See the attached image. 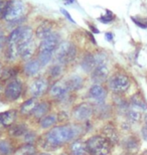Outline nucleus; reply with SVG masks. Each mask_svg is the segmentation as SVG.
<instances>
[{
    "instance_id": "obj_23",
    "label": "nucleus",
    "mask_w": 147,
    "mask_h": 155,
    "mask_svg": "<svg viewBox=\"0 0 147 155\" xmlns=\"http://www.w3.org/2000/svg\"><path fill=\"white\" fill-rule=\"evenodd\" d=\"M18 55H19V52H18V45H15V43H7L6 45V51H5V58L7 61H14Z\"/></svg>"
},
{
    "instance_id": "obj_24",
    "label": "nucleus",
    "mask_w": 147,
    "mask_h": 155,
    "mask_svg": "<svg viewBox=\"0 0 147 155\" xmlns=\"http://www.w3.org/2000/svg\"><path fill=\"white\" fill-rule=\"evenodd\" d=\"M32 38H33V30L30 26H22V30H21V35H20V39L18 41V45H22V43H26L29 41H32Z\"/></svg>"
},
{
    "instance_id": "obj_18",
    "label": "nucleus",
    "mask_w": 147,
    "mask_h": 155,
    "mask_svg": "<svg viewBox=\"0 0 147 155\" xmlns=\"http://www.w3.org/2000/svg\"><path fill=\"white\" fill-rule=\"evenodd\" d=\"M71 153L72 155H88V150H87L86 142H83L81 140H77L72 143L71 147Z\"/></svg>"
},
{
    "instance_id": "obj_40",
    "label": "nucleus",
    "mask_w": 147,
    "mask_h": 155,
    "mask_svg": "<svg viewBox=\"0 0 147 155\" xmlns=\"http://www.w3.org/2000/svg\"><path fill=\"white\" fill-rule=\"evenodd\" d=\"M61 12H62V14H64V15H65V17H67V18H68V20H70V21H71V22H72V23L76 24V21H75V20L73 19V17H72V16H71V14H70V13H68V12L67 10H65V9H64V8H61Z\"/></svg>"
},
{
    "instance_id": "obj_48",
    "label": "nucleus",
    "mask_w": 147,
    "mask_h": 155,
    "mask_svg": "<svg viewBox=\"0 0 147 155\" xmlns=\"http://www.w3.org/2000/svg\"><path fill=\"white\" fill-rule=\"evenodd\" d=\"M68 2H70V3H73V2H75V0H68Z\"/></svg>"
},
{
    "instance_id": "obj_17",
    "label": "nucleus",
    "mask_w": 147,
    "mask_h": 155,
    "mask_svg": "<svg viewBox=\"0 0 147 155\" xmlns=\"http://www.w3.org/2000/svg\"><path fill=\"white\" fill-rule=\"evenodd\" d=\"M40 69H42V64L37 60H29L24 64V73L29 77L35 76Z\"/></svg>"
},
{
    "instance_id": "obj_36",
    "label": "nucleus",
    "mask_w": 147,
    "mask_h": 155,
    "mask_svg": "<svg viewBox=\"0 0 147 155\" xmlns=\"http://www.w3.org/2000/svg\"><path fill=\"white\" fill-rule=\"evenodd\" d=\"M127 118L128 120L131 121V122H137L140 119V114L135 110H129L127 111Z\"/></svg>"
},
{
    "instance_id": "obj_6",
    "label": "nucleus",
    "mask_w": 147,
    "mask_h": 155,
    "mask_svg": "<svg viewBox=\"0 0 147 155\" xmlns=\"http://www.w3.org/2000/svg\"><path fill=\"white\" fill-rule=\"evenodd\" d=\"M21 93H22V84L20 81L14 79L7 84L4 91V95L8 101L13 102L20 97Z\"/></svg>"
},
{
    "instance_id": "obj_15",
    "label": "nucleus",
    "mask_w": 147,
    "mask_h": 155,
    "mask_svg": "<svg viewBox=\"0 0 147 155\" xmlns=\"http://www.w3.org/2000/svg\"><path fill=\"white\" fill-rule=\"evenodd\" d=\"M17 113L15 110H9L0 113V128L10 127L16 119Z\"/></svg>"
},
{
    "instance_id": "obj_20",
    "label": "nucleus",
    "mask_w": 147,
    "mask_h": 155,
    "mask_svg": "<svg viewBox=\"0 0 147 155\" xmlns=\"http://www.w3.org/2000/svg\"><path fill=\"white\" fill-rule=\"evenodd\" d=\"M37 104L38 103H37L35 98L28 99V100L25 101L20 106V113L22 114V115H30V114H33Z\"/></svg>"
},
{
    "instance_id": "obj_8",
    "label": "nucleus",
    "mask_w": 147,
    "mask_h": 155,
    "mask_svg": "<svg viewBox=\"0 0 147 155\" xmlns=\"http://www.w3.org/2000/svg\"><path fill=\"white\" fill-rule=\"evenodd\" d=\"M93 113H94V108L89 103H82L78 105L77 107H75V109L73 111V115L75 117V119L81 121V122L90 119L92 117Z\"/></svg>"
},
{
    "instance_id": "obj_10",
    "label": "nucleus",
    "mask_w": 147,
    "mask_h": 155,
    "mask_svg": "<svg viewBox=\"0 0 147 155\" xmlns=\"http://www.w3.org/2000/svg\"><path fill=\"white\" fill-rule=\"evenodd\" d=\"M70 91L71 90L68 88L67 81L61 80V81L55 82L54 85L52 86L49 93H51V95L55 99H64L67 97Z\"/></svg>"
},
{
    "instance_id": "obj_19",
    "label": "nucleus",
    "mask_w": 147,
    "mask_h": 155,
    "mask_svg": "<svg viewBox=\"0 0 147 155\" xmlns=\"http://www.w3.org/2000/svg\"><path fill=\"white\" fill-rule=\"evenodd\" d=\"M103 134H104V137L107 138L109 141H110L111 144H115L117 143L119 140V136L117 133V130L115 129V127L112 125H107L105 126L102 130Z\"/></svg>"
},
{
    "instance_id": "obj_29",
    "label": "nucleus",
    "mask_w": 147,
    "mask_h": 155,
    "mask_svg": "<svg viewBox=\"0 0 147 155\" xmlns=\"http://www.w3.org/2000/svg\"><path fill=\"white\" fill-rule=\"evenodd\" d=\"M14 155H35V148L32 144H25L18 148Z\"/></svg>"
},
{
    "instance_id": "obj_13",
    "label": "nucleus",
    "mask_w": 147,
    "mask_h": 155,
    "mask_svg": "<svg viewBox=\"0 0 147 155\" xmlns=\"http://www.w3.org/2000/svg\"><path fill=\"white\" fill-rule=\"evenodd\" d=\"M54 33V24L51 21L45 20L39 24L35 29V36L38 39H45Z\"/></svg>"
},
{
    "instance_id": "obj_25",
    "label": "nucleus",
    "mask_w": 147,
    "mask_h": 155,
    "mask_svg": "<svg viewBox=\"0 0 147 155\" xmlns=\"http://www.w3.org/2000/svg\"><path fill=\"white\" fill-rule=\"evenodd\" d=\"M58 121V116L55 114H49V115H45L43 118L40 119L39 125L42 129H48L51 128L57 123Z\"/></svg>"
},
{
    "instance_id": "obj_43",
    "label": "nucleus",
    "mask_w": 147,
    "mask_h": 155,
    "mask_svg": "<svg viewBox=\"0 0 147 155\" xmlns=\"http://www.w3.org/2000/svg\"><path fill=\"white\" fill-rule=\"evenodd\" d=\"M105 38H107V40H109V41H112V39H113V33L106 32L105 33Z\"/></svg>"
},
{
    "instance_id": "obj_27",
    "label": "nucleus",
    "mask_w": 147,
    "mask_h": 155,
    "mask_svg": "<svg viewBox=\"0 0 147 155\" xmlns=\"http://www.w3.org/2000/svg\"><path fill=\"white\" fill-rule=\"evenodd\" d=\"M54 54L55 52H51V51H39L38 52L37 61H39L42 67H45L46 64H48L51 63L52 58H54Z\"/></svg>"
},
{
    "instance_id": "obj_45",
    "label": "nucleus",
    "mask_w": 147,
    "mask_h": 155,
    "mask_svg": "<svg viewBox=\"0 0 147 155\" xmlns=\"http://www.w3.org/2000/svg\"><path fill=\"white\" fill-rule=\"evenodd\" d=\"M2 72H3V66H2V64L0 63V77L2 75Z\"/></svg>"
},
{
    "instance_id": "obj_35",
    "label": "nucleus",
    "mask_w": 147,
    "mask_h": 155,
    "mask_svg": "<svg viewBox=\"0 0 147 155\" xmlns=\"http://www.w3.org/2000/svg\"><path fill=\"white\" fill-rule=\"evenodd\" d=\"M114 18H115L114 14L112 13L110 10H106V14L102 15V16H100L98 18V20L101 21L102 23H106V24H107V23H110L111 21H113Z\"/></svg>"
},
{
    "instance_id": "obj_26",
    "label": "nucleus",
    "mask_w": 147,
    "mask_h": 155,
    "mask_svg": "<svg viewBox=\"0 0 147 155\" xmlns=\"http://www.w3.org/2000/svg\"><path fill=\"white\" fill-rule=\"evenodd\" d=\"M48 110H49L48 103H46V102H42V103L37 104L35 110H34V112H33V116L35 118L40 119V118H43L46 115V113L48 112Z\"/></svg>"
},
{
    "instance_id": "obj_42",
    "label": "nucleus",
    "mask_w": 147,
    "mask_h": 155,
    "mask_svg": "<svg viewBox=\"0 0 147 155\" xmlns=\"http://www.w3.org/2000/svg\"><path fill=\"white\" fill-rule=\"evenodd\" d=\"M88 26H89V28L91 29V31H92V32H94V33H100L99 29L97 28V27H95V26H94L92 23L88 22Z\"/></svg>"
},
{
    "instance_id": "obj_1",
    "label": "nucleus",
    "mask_w": 147,
    "mask_h": 155,
    "mask_svg": "<svg viewBox=\"0 0 147 155\" xmlns=\"http://www.w3.org/2000/svg\"><path fill=\"white\" fill-rule=\"evenodd\" d=\"M81 128L76 125H64L57 126L52 128L45 134V149H52L61 145L67 143L70 140H73L80 134Z\"/></svg>"
},
{
    "instance_id": "obj_33",
    "label": "nucleus",
    "mask_w": 147,
    "mask_h": 155,
    "mask_svg": "<svg viewBox=\"0 0 147 155\" xmlns=\"http://www.w3.org/2000/svg\"><path fill=\"white\" fill-rule=\"evenodd\" d=\"M131 103H132L133 106L136 107V108H140V109H142V110H146L147 109L146 103L142 100L141 97H140L139 95L133 96L132 99H131Z\"/></svg>"
},
{
    "instance_id": "obj_31",
    "label": "nucleus",
    "mask_w": 147,
    "mask_h": 155,
    "mask_svg": "<svg viewBox=\"0 0 147 155\" xmlns=\"http://www.w3.org/2000/svg\"><path fill=\"white\" fill-rule=\"evenodd\" d=\"M13 152L12 144L7 140H0V155H11Z\"/></svg>"
},
{
    "instance_id": "obj_47",
    "label": "nucleus",
    "mask_w": 147,
    "mask_h": 155,
    "mask_svg": "<svg viewBox=\"0 0 147 155\" xmlns=\"http://www.w3.org/2000/svg\"><path fill=\"white\" fill-rule=\"evenodd\" d=\"M144 121H145V125H146V127H147V115L145 116V119H144Z\"/></svg>"
},
{
    "instance_id": "obj_21",
    "label": "nucleus",
    "mask_w": 147,
    "mask_h": 155,
    "mask_svg": "<svg viewBox=\"0 0 147 155\" xmlns=\"http://www.w3.org/2000/svg\"><path fill=\"white\" fill-rule=\"evenodd\" d=\"M9 134L13 137H20V136H24L28 132L27 130V127L25 124H14V125H11L9 127L8 130Z\"/></svg>"
},
{
    "instance_id": "obj_12",
    "label": "nucleus",
    "mask_w": 147,
    "mask_h": 155,
    "mask_svg": "<svg viewBox=\"0 0 147 155\" xmlns=\"http://www.w3.org/2000/svg\"><path fill=\"white\" fill-rule=\"evenodd\" d=\"M89 96L97 104H103L106 99V96H107V92L102 86L96 84V85L91 87V89L89 90Z\"/></svg>"
},
{
    "instance_id": "obj_49",
    "label": "nucleus",
    "mask_w": 147,
    "mask_h": 155,
    "mask_svg": "<svg viewBox=\"0 0 147 155\" xmlns=\"http://www.w3.org/2000/svg\"><path fill=\"white\" fill-rule=\"evenodd\" d=\"M0 92H1V85H0Z\"/></svg>"
},
{
    "instance_id": "obj_3",
    "label": "nucleus",
    "mask_w": 147,
    "mask_h": 155,
    "mask_svg": "<svg viewBox=\"0 0 147 155\" xmlns=\"http://www.w3.org/2000/svg\"><path fill=\"white\" fill-rule=\"evenodd\" d=\"M57 64H67L72 63L77 57V48L70 41H62L54 54Z\"/></svg>"
},
{
    "instance_id": "obj_50",
    "label": "nucleus",
    "mask_w": 147,
    "mask_h": 155,
    "mask_svg": "<svg viewBox=\"0 0 147 155\" xmlns=\"http://www.w3.org/2000/svg\"><path fill=\"white\" fill-rule=\"evenodd\" d=\"M62 155H67V154H65H65H62Z\"/></svg>"
},
{
    "instance_id": "obj_4",
    "label": "nucleus",
    "mask_w": 147,
    "mask_h": 155,
    "mask_svg": "<svg viewBox=\"0 0 147 155\" xmlns=\"http://www.w3.org/2000/svg\"><path fill=\"white\" fill-rule=\"evenodd\" d=\"M25 5L21 0H8L7 11L4 19L8 22H16L22 19Z\"/></svg>"
},
{
    "instance_id": "obj_9",
    "label": "nucleus",
    "mask_w": 147,
    "mask_h": 155,
    "mask_svg": "<svg viewBox=\"0 0 147 155\" xmlns=\"http://www.w3.org/2000/svg\"><path fill=\"white\" fill-rule=\"evenodd\" d=\"M48 80L45 78H37V79L33 80L30 84L29 92L33 98H38L42 96L48 90Z\"/></svg>"
},
{
    "instance_id": "obj_46",
    "label": "nucleus",
    "mask_w": 147,
    "mask_h": 155,
    "mask_svg": "<svg viewBox=\"0 0 147 155\" xmlns=\"http://www.w3.org/2000/svg\"><path fill=\"white\" fill-rule=\"evenodd\" d=\"M38 155H51L49 153H46V152H43V153H40V154H38Z\"/></svg>"
},
{
    "instance_id": "obj_44",
    "label": "nucleus",
    "mask_w": 147,
    "mask_h": 155,
    "mask_svg": "<svg viewBox=\"0 0 147 155\" xmlns=\"http://www.w3.org/2000/svg\"><path fill=\"white\" fill-rule=\"evenodd\" d=\"M142 136H143V138L147 141V127H144V128L142 129Z\"/></svg>"
},
{
    "instance_id": "obj_14",
    "label": "nucleus",
    "mask_w": 147,
    "mask_h": 155,
    "mask_svg": "<svg viewBox=\"0 0 147 155\" xmlns=\"http://www.w3.org/2000/svg\"><path fill=\"white\" fill-rule=\"evenodd\" d=\"M34 51H35V45H34L33 40L18 45V52H19V57L22 61H27L31 60V58H32L34 54Z\"/></svg>"
},
{
    "instance_id": "obj_38",
    "label": "nucleus",
    "mask_w": 147,
    "mask_h": 155,
    "mask_svg": "<svg viewBox=\"0 0 147 155\" xmlns=\"http://www.w3.org/2000/svg\"><path fill=\"white\" fill-rule=\"evenodd\" d=\"M36 139V134L34 132H27L25 135H24V140L27 142L26 144H32L33 141H35Z\"/></svg>"
},
{
    "instance_id": "obj_30",
    "label": "nucleus",
    "mask_w": 147,
    "mask_h": 155,
    "mask_svg": "<svg viewBox=\"0 0 147 155\" xmlns=\"http://www.w3.org/2000/svg\"><path fill=\"white\" fill-rule=\"evenodd\" d=\"M124 147L128 152L134 153L138 150V142L134 137H129L124 142Z\"/></svg>"
},
{
    "instance_id": "obj_37",
    "label": "nucleus",
    "mask_w": 147,
    "mask_h": 155,
    "mask_svg": "<svg viewBox=\"0 0 147 155\" xmlns=\"http://www.w3.org/2000/svg\"><path fill=\"white\" fill-rule=\"evenodd\" d=\"M8 0H0V19H4L7 11Z\"/></svg>"
},
{
    "instance_id": "obj_7",
    "label": "nucleus",
    "mask_w": 147,
    "mask_h": 155,
    "mask_svg": "<svg viewBox=\"0 0 147 155\" xmlns=\"http://www.w3.org/2000/svg\"><path fill=\"white\" fill-rule=\"evenodd\" d=\"M61 43V38L58 33H52L51 35L48 36L46 38L42 39L39 43L38 49L39 51H51L55 52V49L58 48V46Z\"/></svg>"
},
{
    "instance_id": "obj_11",
    "label": "nucleus",
    "mask_w": 147,
    "mask_h": 155,
    "mask_svg": "<svg viewBox=\"0 0 147 155\" xmlns=\"http://www.w3.org/2000/svg\"><path fill=\"white\" fill-rule=\"evenodd\" d=\"M109 76V69L106 64H97L96 68L92 72V80L95 82L97 85L100 83H103Z\"/></svg>"
},
{
    "instance_id": "obj_39",
    "label": "nucleus",
    "mask_w": 147,
    "mask_h": 155,
    "mask_svg": "<svg viewBox=\"0 0 147 155\" xmlns=\"http://www.w3.org/2000/svg\"><path fill=\"white\" fill-rule=\"evenodd\" d=\"M131 19H132V21L133 22H135V24L136 25H138V26H140L141 28H147V20H143V19H138L137 17H131Z\"/></svg>"
},
{
    "instance_id": "obj_34",
    "label": "nucleus",
    "mask_w": 147,
    "mask_h": 155,
    "mask_svg": "<svg viewBox=\"0 0 147 155\" xmlns=\"http://www.w3.org/2000/svg\"><path fill=\"white\" fill-rule=\"evenodd\" d=\"M17 74V71H15L14 68H7V69H4L2 72L1 78L3 81H7V80H11L12 78L15 77V75Z\"/></svg>"
},
{
    "instance_id": "obj_5",
    "label": "nucleus",
    "mask_w": 147,
    "mask_h": 155,
    "mask_svg": "<svg viewBox=\"0 0 147 155\" xmlns=\"http://www.w3.org/2000/svg\"><path fill=\"white\" fill-rule=\"evenodd\" d=\"M130 86V81L127 76L123 74L114 75L109 81V87L115 93H123L127 91Z\"/></svg>"
},
{
    "instance_id": "obj_16",
    "label": "nucleus",
    "mask_w": 147,
    "mask_h": 155,
    "mask_svg": "<svg viewBox=\"0 0 147 155\" xmlns=\"http://www.w3.org/2000/svg\"><path fill=\"white\" fill-rule=\"evenodd\" d=\"M96 66L97 63H96L95 55L92 54H86L83 57L82 61H81V68L86 73H92L94 69L96 68Z\"/></svg>"
},
{
    "instance_id": "obj_22",
    "label": "nucleus",
    "mask_w": 147,
    "mask_h": 155,
    "mask_svg": "<svg viewBox=\"0 0 147 155\" xmlns=\"http://www.w3.org/2000/svg\"><path fill=\"white\" fill-rule=\"evenodd\" d=\"M65 81H67V84H68V88H70L71 91H77V90L81 89L83 87V84H84L83 78L79 75L71 76Z\"/></svg>"
},
{
    "instance_id": "obj_28",
    "label": "nucleus",
    "mask_w": 147,
    "mask_h": 155,
    "mask_svg": "<svg viewBox=\"0 0 147 155\" xmlns=\"http://www.w3.org/2000/svg\"><path fill=\"white\" fill-rule=\"evenodd\" d=\"M21 30H22V26H18L12 30L9 33L6 43H15V45H18V41H19L21 35Z\"/></svg>"
},
{
    "instance_id": "obj_41",
    "label": "nucleus",
    "mask_w": 147,
    "mask_h": 155,
    "mask_svg": "<svg viewBox=\"0 0 147 155\" xmlns=\"http://www.w3.org/2000/svg\"><path fill=\"white\" fill-rule=\"evenodd\" d=\"M7 41V38H6L5 35L3 32L0 33V51L3 48V46L5 45V42Z\"/></svg>"
},
{
    "instance_id": "obj_2",
    "label": "nucleus",
    "mask_w": 147,
    "mask_h": 155,
    "mask_svg": "<svg viewBox=\"0 0 147 155\" xmlns=\"http://www.w3.org/2000/svg\"><path fill=\"white\" fill-rule=\"evenodd\" d=\"M89 155H107L111 150L112 144L104 136H92L86 141Z\"/></svg>"
},
{
    "instance_id": "obj_32",
    "label": "nucleus",
    "mask_w": 147,
    "mask_h": 155,
    "mask_svg": "<svg viewBox=\"0 0 147 155\" xmlns=\"http://www.w3.org/2000/svg\"><path fill=\"white\" fill-rule=\"evenodd\" d=\"M62 74V66L59 64H52L48 70V75L52 79H58Z\"/></svg>"
}]
</instances>
